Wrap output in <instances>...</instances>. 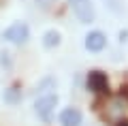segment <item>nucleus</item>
Segmentation results:
<instances>
[{
	"mask_svg": "<svg viewBox=\"0 0 128 126\" xmlns=\"http://www.w3.org/2000/svg\"><path fill=\"white\" fill-rule=\"evenodd\" d=\"M68 7L81 24H92L96 19V9L92 0H68Z\"/></svg>",
	"mask_w": 128,
	"mask_h": 126,
	"instance_id": "nucleus-1",
	"label": "nucleus"
},
{
	"mask_svg": "<svg viewBox=\"0 0 128 126\" xmlns=\"http://www.w3.org/2000/svg\"><path fill=\"white\" fill-rule=\"evenodd\" d=\"M2 39L9 41V43H15V45H22L30 39V28H28L26 22H15L2 32Z\"/></svg>",
	"mask_w": 128,
	"mask_h": 126,
	"instance_id": "nucleus-2",
	"label": "nucleus"
},
{
	"mask_svg": "<svg viewBox=\"0 0 128 126\" xmlns=\"http://www.w3.org/2000/svg\"><path fill=\"white\" fill-rule=\"evenodd\" d=\"M56 107H58V96H56V94L41 96V98L34 103V111H36V115L41 117V120H45V122L51 120V113H54Z\"/></svg>",
	"mask_w": 128,
	"mask_h": 126,
	"instance_id": "nucleus-3",
	"label": "nucleus"
},
{
	"mask_svg": "<svg viewBox=\"0 0 128 126\" xmlns=\"http://www.w3.org/2000/svg\"><path fill=\"white\" fill-rule=\"evenodd\" d=\"M88 90L96 92V94H102V92L109 90V79L102 71H92L88 73Z\"/></svg>",
	"mask_w": 128,
	"mask_h": 126,
	"instance_id": "nucleus-4",
	"label": "nucleus"
},
{
	"mask_svg": "<svg viewBox=\"0 0 128 126\" xmlns=\"http://www.w3.org/2000/svg\"><path fill=\"white\" fill-rule=\"evenodd\" d=\"M107 45V36L100 30H92L86 34V49L88 51H102Z\"/></svg>",
	"mask_w": 128,
	"mask_h": 126,
	"instance_id": "nucleus-5",
	"label": "nucleus"
},
{
	"mask_svg": "<svg viewBox=\"0 0 128 126\" xmlns=\"http://www.w3.org/2000/svg\"><path fill=\"white\" fill-rule=\"evenodd\" d=\"M60 122H62V126H81L83 115L77 107H68L60 113Z\"/></svg>",
	"mask_w": 128,
	"mask_h": 126,
	"instance_id": "nucleus-6",
	"label": "nucleus"
},
{
	"mask_svg": "<svg viewBox=\"0 0 128 126\" xmlns=\"http://www.w3.org/2000/svg\"><path fill=\"white\" fill-rule=\"evenodd\" d=\"M60 41H62V36H60L58 30H47L45 34H43V45L47 47V49H51V47H58Z\"/></svg>",
	"mask_w": 128,
	"mask_h": 126,
	"instance_id": "nucleus-7",
	"label": "nucleus"
},
{
	"mask_svg": "<svg viewBox=\"0 0 128 126\" xmlns=\"http://www.w3.org/2000/svg\"><path fill=\"white\" fill-rule=\"evenodd\" d=\"M107 5V9L109 11H113L115 15H122L124 13V5H122V0H102Z\"/></svg>",
	"mask_w": 128,
	"mask_h": 126,
	"instance_id": "nucleus-8",
	"label": "nucleus"
},
{
	"mask_svg": "<svg viewBox=\"0 0 128 126\" xmlns=\"http://www.w3.org/2000/svg\"><path fill=\"white\" fill-rule=\"evenodd\" d=\"M4 100L6 103H17V100H22V92H19L17 88H9V90L4 92Z\"/></svg>",
	"mask_w": 128,
	"mask_h": 126,
	"instance_id": "nucleus-9",
	"label": "nucleus"
},
{
	"mask_svg": "<svg viewBox=\"0 0 128 126\" xmlns=\"http://www.w3.org/2000/svg\"><path fill=\"white\" fill-rule=\"evenodd\" d=\"M36 2L43 7V9H51V7L56 5V0H36Z\"/></svg>",
	"mask_w": 128,
	"mask_h": 126,
	"instance_id": "nucleus-10",
	"label": "nucleus"
},
{
	"mask_svg": "<svg viewBox=\"0 0 128 126\" xmlns=\"http://www.w3.org/2000/svg\"><path fill=\"white\" fill-rule=\"evenodd\" d=\"M118 126H128V120H120V122H118Z\"/></svg>",
	"mask_w": 128,
	"mask_h": 126,
	"instance_id": "nucleus-11",
	"label": "nucleus"
}]
</instances>
